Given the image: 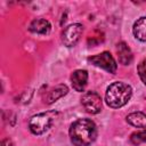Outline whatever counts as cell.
<instances>
[{
	"label": "cell",
	"mask_w": 146,
	"mask_h": 146,
	"mask_svg": "<svg viewBox=\"0 0 146 146\" xmlns=\"http://www.w3.org/2000/svg\"><path fill=\"white\" fill-rule=\"evenodd\" d=\"M67 91H68V88H67V86H65V84H58V86H56V87H52V88H50V89L47 91V94L44 95L43 102H44L46 104H52V103H55L57 99H59V98H62L63 96H65V95L67 94Z\"/></svg>",
	"instance_id": "ba28073f"
},
{
	"label": "cell",
	"mask_w": 146,
	"mask_h": 146,
	"mask_svg": "<svg viewBox=\"0 0 146 146\" xmlns=\"http://www.w3.org/2000/svg\"><path fill=\"white\" fill-rule=\"evenodd\" d=\"M132 33L139 41L146 42V17H140L135 22L132 26Z\"/></svg>",
	"instance_id": "8fae6325"
},
{
	"label": "cell",
	"mask_w": 146,
	"mask_h": 146,
	"mask_svg": "<svg viewBox=\"0 0 146 146\" xmlns=\"http://www.w3.org/2000/svg\"><path fill=\"white\" fill-rule=\"evenodd\" d=\"M72 87L75 91L82 92L88 82V72L86 70H76L71 75Z\"/></svg>",
	"instance_id": "52a82bcc"
},
{
	"label": "cell",
	"mask_w": 146,
	"mask_h": 146,
	"mask_svg": "<svg viewBox=\"0 0 146 146\" xmlns=\"http://www.w3.org/2000/svg\"><path fill=\"white\" fill-rule=\"evenodd\" d=\"M130 141L137 146L143 143H146V130H140V131H136V132L131 133Z\"/></svg>",
	"instance_id": "4fadbf2b"
},
{
	"label": "cell",
	"mask_w": 146,
	"mask_h": 146,
	"mask_svg": "<svg viewBox=\"0 0 146 146\" xmlns=\"http://www.w3.org/2000/svg\"><path fill=\"white\" fill-rule=\"evenodd\" d=\"M57 112H44V113H39L36 115H33L30 121H29V128L30 131L33 135H42L46 131L50 129V127L54 123L55 117L57 116Z\"/></svg>",
	"instance_id": "3957f363"
},
{
	"label": "cell",
	"mask_w": 146,
	"mask_h": 146,
	"mask_svg": "<svg viewBox=\"0 0 146 146\" xmlns=\"http://www.w3.org/2000/svg\"><path fill=\"white\" fill-rule=\"evenodd\" d=\"M88 62H90L92 65H95L97 67H100V68H103V70H105V71H107L108 73H112V74H114L117 70L116 62L108 51H104L102 54L88 57Z\"/></svg>",
	"instance_id": "277c9868"
},
{
	"label": "cell",
	"mask_w": 146,
	"mask_h": 146,
	"mask_svg": "<svg viewBox=\"0 0 146 146\" xmlns=\"http://www.w3.org/2000/svg\"><path fill=\"white\" fill-rule=\"evenodd\" d=\"M116 51L119 55V62L122 65H129L132 62V52L125 42H119L116 46Z\"/></svg>",
	"instance_id": "30bf717a"
},
{
	"label": "cell",
	"mask_w": 146,
	"mask_h": 146,
	"mask_svg": "<svg viewBox=\"0 0 146 146\" xmlns=\"http://www.w3.org/2000/svg\"><path fill=\"white\" fill-rule=\"evenodd\" d=\"M137 72H138V75L140 78V80L143 81L144 84H146V58L143 59L138 66H137Z\"/></svg>",
	"instance_id": "5bb4252c"
},
{
	"label": "cell",
	"mask_w": 146,
	"mask_h": 146,
	"mask_svg": "<svg viewBox=\"0 0 146 146\" xmlns=\"http://www.w3.org/2000/svg\"><path fill=\"white\" fill-rule=\"evenodd\" d=\"M97 137V127L90 119H79L70 127V138L74 146H89Z\"/></svg>",
	"instance_id": "6da1fadb"
},
{
	"label": "cell",
	"mask_w": 146,
	"mask_h": 146,
	"mask_svg": "<svg viewBox=\"0 0 146 146\" xmlns=\"http://www.w3.org/2000/svg\"><path fill=\"white\" fill-rule=\"evenodd\" d=\"M132 96V89L129 84L116 81L108 86L105 94V102L112 108H120L124 106Z\"/></svg>",
	"instance_id": "7a4b0ae2"
},
{
	"label": "cell",
	"mask_w": 146,
	"mask_h": 146,
	"mask_svg": "<svg viewBox=\"0 0 146 146\" xmlns=\"http://www.w3.org/2000/svg\"><path fill=\"white\" fill-rule=\"evenodd\" d=\"M1 146H14V144L9 138H6L1 141Z\"/></svg>",
	"instance_id": "9a60e30c"
},
{
	"label": "cell",
	"mask_w": 146,
	"mask_h": 146,
	"mask_svg": "<svg viewBox=\"0 0 146 146\" xmlns=\"http://www.w3.org/2000/svg\"><path fill=\"white\" fill-rule=\"evenodd\" d=\"M81 104L86 112L90 114H97L102 111V98L95 91H87L81 98Z\"/></svg>",
	"instance_id": "8992f818"
},
{
	"label": "cell",
	"mask_w": 146,
	"mask_h": 146,
	"mask_svg": "<svg viewBox=\"0 0 146 146\" xmlns=\"http://www.w3.org/2000/svg\"><path fill=\"white\" fill-rule=\"evenodd\" d=\"M29 30L32 33H36V34H48L51 30V25L50 23L44 19V18H35L31 22Z\"/></svg>",
	"instance_id": "9c48e42d"
},
{
	"label": "cell",
	"mask_w": 146,
	"mask_h": 146,
	"mask_svg": "<svg viewBox=\"0 0 146 146\" xmlns=\"http://www.w3.org/2000/svg\"><path fill=\"white\" fill-rule=\"evenodd\" d=\"M127 122L136 128H146V114L143 112H133L127 115Z\"/></svg>",
	"instance_id": "7c38bea8"
},
{
	"label": "cell",
	"mask_w": 146,
	"mask_h": 146,
	"mask_svg": "<svg viewBox=\"0 0 146 146\" xmlns=\"http://www.w3.org/2000/svg\"><path fill=\"white\" fill-rule=\"evenodd\" d=\"M83 32V26L80 23L68 25L62 33V41L66 47H74Z\"/></svg>",
	"instance_id": "5b68a950"
}]
</instances>
